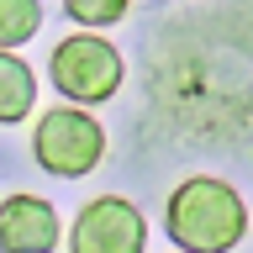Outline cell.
<instances>
[{
	"instance_id": "obj_1",
	"label": "cell",
	"mask_w": 253,
	"mask_h": 253,
	"mask_svg": "<svg viewBox=\"0 0 253 253\" xmlns=\"http://www.w3.org/2000/svg\"><path fill=\"white\" fill-rule=\"evenodd\" d=\"M164 232L185 253H232L248 232V206L227 179L190 174L164 201Z\"/></svg>"
},
{
	"instance_id": "obj_2",
	"label": "cell",
	"mask_w": 253,
	"mask_h": 253,
	"mask_svg": "<svg viewBox=\"0 0 253 253\" xmlns=\"http://www.w3.org/2000/svg\"><path fill=\"white\" fill-rule=\"evenodd\" d=\"M32 158L58 179H84L106 158V126L84 106H53L32 126Z\"/></svg>"
},
{
	"instance_id": "obj_3",
	"label": "cell",
	"mask_w": 253,
	"mask_h": 253,
	"mask_svg": "<svg viewBox=\"0 0 253 253\" xmlns=\"http://www.w3.org/2000/svg\"><path fill=\"white\" fill-rule=\"evenodd\" d=\"M122 53L106 42V37H95L90 27L74 32V37H63L53 47V58H47V79H53V90L63 100H74V106H100L111 95L122 90Z\"/></svg>"
},
{
	"instance_id": "obj_4",
	"label": "cell",
	"mask_w": 253,
	"mask_h": 253,
	"mask_svg": "<svg viewBox=\"0 0 253 253\" xmlns=\"http://www.w3.org/2000/svg\"><path fill=\"white\" fill-rule=\"evenodd\" d=\"M142 248H148V221L122 195L84 201V211L74 216L69 253H142Z\"/></svg>"
},
{
	"instance_id": "obj_5",
	"label": "cell",
	"mask_w": 253,
	"mask_h": 253,
	"mask_svg": "<svg viewBox=\"0 0 253 253\" xmlns=\"http://www.w3.org/2000/svg\"><path fill=\"white\" fill-rule=\"evenodd\" d=\"M58 232L63 221L53 211V201L32 195V190H16L0 201V253H53Z\"/></svg>"
},
{
	"instance_id": "obj_6",
	"label": "cell",
	"mask_w": 253,
	"mask_h": 253,
	"mask_svg": "<svg viewBox=\"0 0 253 253\" xmlns=\"http://www.w3.org/2000/svg\"><path fill=\"white\" fill-rule=\"evenodd\" d=\"M37 106V74L16 58V47H0V126L27 122Z\"/></svg>"
},
{
	"instance_id": "obj_7",
	"label": "cell",
	"mask_w": 253,
	"mask_h": 253,
	"mask_svg": "<svg viewBox=\"0 0 253 253\" xmlns=\"http://www.w3.org/2000/svg\"><path fill=\"white\" fill-rule=\"evenodd\" d=\"M42 32V0H0V47H21Z\"/></svg>"
},
{
	"instance_id": "obj_8",
	"label": "cell",
	"mask_w": 253,
	"mask_h": 253,
	"mask_svg": "<svg viewBox=\"0 0 253 253\" xmlns=\"http://www.w3.org/2000/svg\"><path fill=\"white\" fill-rule=\"evenodd\" d=\"M126 5H132V0H63V11H69V21H74V27H116V21H122L126 16Z\"/></svg>"
},
{
	"instance_id": "obj_9",
	"label": "cell",
	"mask_w": 253,
	"mask_h": 253,
	"mask_svg": "<svg viewBox=\"0 0 253 253\" xmlns=\"http://www.w3.org/2000/svg\"><path fill=\"white\" fill-rule=\"evenodd\" d=\"M179 253H185V248H179Z\"/></svg>"
}]
</instances>
